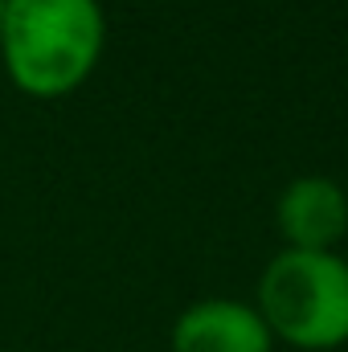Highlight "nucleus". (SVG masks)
Listing matches in <instances>:
<instances>
[{"mask_svg": "<svg viewBox=\"0 0 348 352\" xmlns=\"http://www.w3.org/2000/svg\"><path fill=\"white\" fill-rule=\"evenodd\" d=\"M259 307L238 299H201L188 303L173 324V352H270Z\"/></svg>", "mask_w": 348, "mask_h": 352, "instance_id": "20e7f679", "label": "nucleus"}, {"mask_svg": "<svg viewBox=\"0 0 348 352\" xmlns=\"http://www.w3.org/2000/svg\"><path fill=\"white\" fill-rule=\"evenodd\" d=\"M259 316L274 340L328 352L348 344V263L332 250H283L259 278Z\"/></svg>", "mask_w": 348, "mask_h": 352, "instance_id": "f03ea898", "label": "nucleus"}, {"mask_svg": "<svg viewBox=\"0 0 348 352\" xmlns=\"http://www.w3.org/2000/svg\"><path fill=\"white\" fill-rule=\"evenodd\" d=\"M0 21H4V0H0Z\"/></svg>", "mask_w": 348, "mask_h": 352, "instance_id": "39448f33", "label": "nucleus"}, {"mask_svg": "<svg viewBox=\"0 0 348 352\" xmlns=\"http://www.w3.org/2000/svg\"><path fill=\"white\" fill-rule=\"evenodd\" d=\"M107 21L98 0H4L0 58L29 98H62L102 58Z\"/></svg>", "mask_w": 348, "mask_h": 352, "instance_id": "f257e3e1", "label": "nucleus"}, {"mask_svg": "<svg viewBox=\"0 0 348 352\" xmlns=\"http://www.w3.org/2000/svg\"><path fill=\"white\" fill-rule=\"evenodd\" d=\"M274 221L287 250H332L348 230V197L328 176H299L283 188Z\"/></svg>", "mask_w": 348, "mask_h": 352, "instance_id": "7ed1b4c3", "label": "nucleus"}]
</instances>
